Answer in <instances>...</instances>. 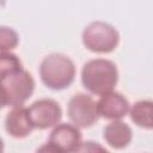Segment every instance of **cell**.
<instances>
[{
	"label": "cell",
	"instance_id": "1",
	"mask_svg": "<svg viewBox=\"0 0 153 153\" xmlns=\"http://www.w3.org/2000/svg\"><path fill=\"white\" fill-rule=\"evenodd\" d=\"M118 81L116 65L106 59L87 61L81 69L82 86L91 93L102 96L115 88Z\"/></svg>",
	"mask_w": 153,
	"mask_h": 153
},
{
	"label": "cell",
	"instance_id": "2",
	"mask_svg": "<svg viewBox=\"0 0 153 153\" xmlns=\"http://www.w3.org/2000/svg\"><path fill=\"white\" fill-rule=\"evenodd\" d=\"M39 76L42 82L51 90L60 91L67 88L74 81V62L63 54H49L39 65Z\"/></svg>",
	"mask_w": 153,
	"mask_h": 153
},
{
	"label": "cell",
	"instance_id": "3",
	"mask_svg": "<svg viewBox=\"0 0 153 153\" xmlns=\"http://www.w3.org/2000/svg\"><path fill=\"white\" fill-rule=\"evenodd\" d=\"M82 43L93 53H111L120 43V33L108 23L92 22L82 31Z\"/></svg>",
	"mask_w": 153,
	"mask_h": 153
},
{
	"label": "cell",
	"instance_id": "4",
	"mask_svg": "<svg viewBox=\"0 0 153 153\" xmlns=\"http://www.w3.org/2000/svg\"><path fill=\"white\" fill-rule=\"evenodd\" d=\"M0 82L6 92L8 105H23L35 91V80L24 68L6 75L0 79Z\"/></svg>",
	"mask_w": 153,
	"mask_h": 153
},
{
	"label": "cell",
	"instance_id": "5",
	"mask_svg": "<svg viewBox=\"0 0 153 153\" xmlns=\"http://www.w3.org/2000/svg\"><path fill=\"white\" fill-rule=\"evenodd\" d=\"M69 120L78 128H88L94 124L99 117L97 103L86 93H75L67 106Z\"/></svg>",
	"mask_w": 153,
	"mask_h": 153
},
{
	"label": "cell",
	"instance_id": "6",
	"mask_svg": "<svg viewBox=\"0 0 153 153\" xmlns=\"http://www.w3.org/2000/svg\"><path fill=\"white\" fill-rule=\"evenodd\" d=\"M81 143V131L74 124L57 123L54 126L49 135L48 143L39 151L48 149L49 152H74Z\"/></svg>",
	"mask_w": 153,
	"mask_h": 153
},
{
	"label": "cell",
	"instance_id": "7",
	"mask_svg": "<svg viewBox=\"0 0 153 153\" xmlns=\"http://www.w3.org/2000/svg\"><path fill=\"white\" fill-rule=\"evenodd\" d=\"M27 114L33 129H47L60 122L62 117V109L56 100L42 98L30 105Z\"/></svg>",
	"mask_w": 153,
	"mask_h": 153
},
{
	"label": "cell",
	"instance_id": "8",
	"mask_svg": "<svg viewBox=\"0 0 153 153\" xmlns=\"http://www.w3.org/2000/svg\"><path fill=\"white\" fill-rule=\"evenodd\" d=\"M97 108L99 116L108 120H120L129 111V102L122 93L112 90L102 94L97 102Z\"/></svg>",
	"mask_w": 153,
	"mask_h": 153
},
{
	"label": "cell",
	"instance_id": "9",
	"mask_svg": "<svg viewBox=\"0 0 153 153\" xmlns=\"http://www.w3.org/2000/svg\"><path fill=\"white\" fill-rule=\"evenodd\" d=\"M5 129L12 137L16 139H23L29 136L33 127L31 124L27 109L23 105L13 106L5 118Z\"/></svg>",
	"mask_w": 153,
	"mask_h": 153
},
{
	"label": "cell",
	"instance_id": "10",
	"mask_svg": "<svg viewBox=\"0 0 153 153\" xmlns=\"http://www.w3.org/2000/svg\"><path fill=\"white\" fill-rule=\"evenodd\" d=\"M103 137L110 147L122 149L130 143L133 139V131L127 123L114 120L104 128Z\"/></svg>",
	"mask_w": 153,
	"mask_h": 153
},
{
	"label": "cell",
	"instance_id": "11",
	"mask_svg": "<svg viewBox=\"0 0 153 153\" xmlns=\"http://www.w3.org/2000/svg\"><path fill=\"white\" fill-rule=\"evenodd\" d=\"M152 100H139L130 109V118L131 121L145 129H152Z\"/></svg>",
	"mask_w": 153,
	"mask_h": 153
},
{
	"label": "cell",
	"instance_id": "12",
	"mask_svg": "<svg viewBox=\"0 0 153 153\" xmlns=\"http://www.w3.org/2000/svg\"><path fill=\"white\" fill-rule=\"evenodd\" d=\"M23 69L20 59L10 51H0V79Z\"/></svg>",
	"mask_w": 153,
	"mask_h": 153
},
{
	"label": "cell",
	"instance_id": "13",
	"mask_svg": "<svg viewBox=\"0 0 153 153\" xmlns=\"http://www.w3.org/2000/svg\"><path fill=\"white\" fill-rule=\"evenodd\" d=\"M19 43L18 33L10 26L0 25V51H10Z\"/></svg>",
	"mask_w": 153,
	"mask_h": 153
},
{
	"label": "cell",
	"instance_id": "14",
	"mask_svg": "<svg viewBox=\"0 0 153 153\" xmlns=\"http://www.w3.org/2000/svg\"><path fill=\"white\" fill-rule=\"evenodd\" d=\"M8 105V102H7V96H6V92L0 82V109H2L4 106Z\"/></svg>",
	"mask_w": 153,
	"mask_h": 153
},
{
	"label": "cell",
	"instance_id": "15",
	"mask_svg": "<svg viewBox=\"0 0 153 153\" xmlns=\"http://www.w3.org/2000/svg\"><path fill=\"white\" fill-rule=\"evenodd\" d=\"M4 151V141L0 139V152H2Z\"/></svg>",
	"mask_w": 153,
	"mask_h": 153
}]
</instances>
